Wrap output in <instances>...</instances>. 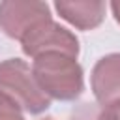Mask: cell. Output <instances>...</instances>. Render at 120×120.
Here are the masks:
<instances>
[{
  "mask_svg": "<svg viewBox=\"0 0 120 120\" xmlns=\"http://www.w3.org/2000/svg\"><path fill=\"white\" fill-rule=\"evenodd\" d=\"M32 71L49 98L69 101L82 92V69L73 56L49 52L34 58Z\"/></svg>",
  "mask_w": 120,
  "mask_h": 120,
  "instance_id": "cell-1",
  "label": "cell"
},
{
  "mask_svg": "<svg viewBox=\"0 0 120 120\" xmlns=\"http://www.w3.org/2000/svg\"><path fill=\"white\" fill-rule=\"evenodd\" d=\"M0 90L30 114H39L51 105V98L41 90L32 68L21 58L0 62Z\"/></svg>",
  "mask_w": 120,
  "mask_h": 120,
  "instance_id": "cell-2",
  "label": "cell"
},
{
  "mask_svg": "<svg viewBox=\"0 0 120 120\" xmlns=\"http://www.w3.org/2000/svg\"><path fill=\"white\" fill-rule=\"evenodd\" d=\"M21 43H22L24 54L32 58H38L49 52H58V54H66L73 58H77L79 54V41L75 34H71L68 28L60 26L52 19H47L39 22L36 28H32L22 38Z\"/></svg>",
  "mask_w": 120,
  "mask_h": 120,
  "instance_id": "cell-3",
  "label": "cell"
},
{
  "mask_svg": "<svg viewBox=\"0 0 120 120\" xmlns=\"http://www.w3.org/2000/svg\"><path fill=\"white\" fill-rule=\"evenodd\" d=\"M51 19L49 6L43 2H2L0 4V28L19 41L36 28L39 22Z\"/></svg>",
  "mask_w": 120,
  "mask_h": 120,
  "instance_id": "cell-4",
  "label": "cell"
},
{
  "mask_svg": "<svg viewBox=\"0 0 120 120\" xmlns=\"http://www.w3.org/2000/svg\"><path fill=\"white\" fill-rule=\"evenodd\" d=\"M92 90L99 105L120 101V52L103 56L92 71Z\"/></svg>",
  "mask_w": 120,
  "mask_h": 120,
  "instance_id": "cell-5",
  "label": "cell"
},
{
  "mask_svg": "<svg viewBox=\"0 0 120 120\" xmlns=\"http://www.w3.org/2000/svg\"><path fill=\"white\" fill-rule=\"evenodd\" d=\"M60 17L81 30L96 28L105 17V4L103 2H90V0H75V2H56L54 4Z\"/></svg>",
  "mask_w": 120,
  "mask_h": 120,
  "instance_id": "cell-6",
  "label": "cell"
},
{
  "mask_svg": "<svg viewBox=\"0 0 120 120\" xmlns=\"http://www.w3.org/2000/svg\"><path fill=\"white\" fill-rule=\"evenodd\" d=\"M71 120H116L111 107L99 103H82L71 114Z\"/></svg>",
  "mask_w": 120,
  "mask_h": 120,
  "instance_id": "cell-7",
  "label": "cell"
},
{
  "mask_svg": "<svg viewBox=\"0 0 120 120\" xmlns=\"http://www.w3.org/2000/svg\"><path fill=\"white\" fill-rule=\"evenodd\" d=\"M0 120H24L21 114V107L0 90Z\"/></svg>",
  "mask_w": 120,
  "mask_h": 120,
  "instance_id": "cell-8",
  "label": "cell"
},
{
  "mask_svg": "<svg viewBox=\"0 0 120 120\" xmlns=\"http://www.w3.org/2000/svg\"><path fill=\"white\" fill-rule=\"evenodd\" d=\"M111 9H112V15H114V19L120 22V2H112V4H111Z\"/></svg>",
  "mask_w": 120,
  "mask_h": 120,
  "instance_id": "cell-9",
  "label": "cell"
},
{
  "mask_svg": "<svg viewBox=\"0 0 120 120\" xmlns=\"http://www.w3.org/2000/svg\"><path fill=\"white\" fill-rule=\"evenodd\" d=\"M109 107H111V111H112L114 118H116V120H120V101H116V103H112V105H109Z\"/></svg>",
  "mask_w": 120,
  "mask_h": 120,
  "instance_id": "cell-10",
  "label": "cell"
},
{
  "mask_svg": "<svg viewBox=\"0 0 120 120\" xmlns=\"http://www.w3.org/2000/svg\"><path fill=\"white\" fill-rule=\"evenodd\" d=\"M43 120H52V118H43Z\"/></svg>",
  "mask_w": 120,
  "mask_h": 120,
  "instance_id": "cell-11",
  "label": "cell"
}]
</instances>
